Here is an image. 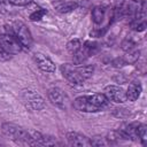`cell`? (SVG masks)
<instances>
[{
    "instance_id": "6da1fadb",
    "label": "cell",
    "mask_w": 147,
    "mask_h": 147,
    "mask_svg": "<svg viewBox=\"0 0 147 147\" xmlns=\"http://www.w3.org/2000/svg\"><path fill=\"white\" fill-rule=\"evenodd\" d=\"M110 101L103 93L80 95L74 100V108L84 113H96L109 108Z\"/></svg>"
},
{
    "instance_id": "7a4b0ae2",
    "label": "cell",
    "mask_w": 147,
    "mask_h": 147,
    "mask_svg": "<svg viewBox=\"0 0 147 147\" xmlns=\"http://www.w3.org/2000/svg\"><path fill=\"white\" fill-rule=\"evenodd\" d=\"M6 29V32L11 34L20 44L23 48H31L32 46V36H31V32L30 30L26 28V25L23 23V22H20V21H16V22H11L9 24H7L5 26Z\"/></svg>"
},
{
    "instance_id": "3957f363",
    "label": "cell",
    "mask_w": 147,
    "mask_h": 147,
    "mask_svg": "<svg viewBox=\"0 0 147 147\" xmlns=\"http://www.w3.org/2000/svg\"><path fill=\"white\" fill-rule=\"evenodd\" d=\"M1 130L6 137L14 140L17 144H24V145H32V136L31 132L23 129L22 126H18L14 123H3L1 126Z\"/></svg>"
},
{
    "instance_id": "277c9868",
    "label": "cell",
    "mask_w": 147,
    "mask_h": 147,
    "mask_svg": "<svg viewBox=\"0 0 147 147\" xmlns=\"http://www.w3.org/2000/svg\"><path fill=\"white\" fill-rule=\"evenodd\" d=\"M21 99L24 107L30 111H39L46 107L44 98L32 90H23L21 93Z\"/></svg>"
},
{
    "instance_id": "5b68a950",
    "label": "cell",
    "mask_w": 147,
    "mask_h": 147,
    "mask_svg": "<svg viewBox=\"0 0 147 147\" xmlns=\"http://www.w3.org/2000/svg\"><path fill=\"white\" fill-rule=\"evenodd\" d=\"M0 47L2 49H5L7 53H9L10 55L17 54L20 53L23 47L21 46V44L9 33H0Z\"/></svg>"
},
{
    "instance_id": "8992f818",
    "label": "cell",
    "mask_w": 147,
    "mask_h": 147,
    "mask_svg": "<svg viewBox=\"0 0 147 147\" xmlns=\"http://www.w3.org/2000/svg\"><path fill=\"white\" fill-rule=\"evenodd\" d=\"M61 72L63 77L74 85H83L85 79L82 77V75L78 72L77 68H74L70 64H62L61 65Z\"/></svg>"
},
{
    "instance_id": "52a82bcc",
    "label": "cell",
    "mask_w": 147,
    "mask_h": 147,
    "mask_svg": "<svg viewBox=\"0 0 147 147\" xmlns=\"http://www.w3.org/2000/svg\"><path fill=\"white\" fill-rule=\"evenodd\" d=\"M103 92H105L103 94L107 96V99L109 101H114V102H117V103H123L127 100L125 91L119 86L108 85V86H106Z\"/></svg>"
},
{
    "instance_id": "ba28073f",
    "label": "cell",
    "mask_w": 147,
    "mask_h": 147,
    "mask_svg": "<svg viewBox=\"0 0 147 147\" xmlns=\"http://www.w3.org/2000/svg\"><path fill=\"white\" fill-rule=\"evenodd\" d=\"M47 95H48L49 101L54 106H56L59 108H62V109H64L67 107V95L63 93V91L61 88L52 87V88L48 90Z\"/></svg>"
},
{
    "instance_id": "9c48e42d",
    "label": "cell",
    "mask_w": 147,
    "mask_h": 147,
    "mask_svg": "<svg viewBox=\"0 0 147 147\" xmlns=\"http://www.w3.org/2000/svg\"><path fill=\"white\" fill-rule=\"evenodd\" d=\"M33 57H34V61H36L38 68L41 71L48 72V74H52V72L55 71V69H56L55 68V63L48 56H46L45 54H42V53H36Z\"/></svg>"
},
{
    "instance_id": "30bf717a",
    "label": "cell",
    "mask_w": 147,
    "mask_h": 147,
    "mask_svg": "<svg viewBox=\"0 0 147 147\" xmlns=\"http://www.w3.org/2000/svg\"><path fill=\"white\" fill-rule=\"evenodd\" d=\"M67 139H68L69 145H71V146H78V147L91 146L90 139L86 136H84V134H82L79 132H75V131L68 132L67 133Z\"/></svg>"
},
{
    "instance_id": "8fae6325",
    "label": "cell",
    "mask_w": 147,
    "mask_h": 147,
    "mask_svg": "<svg viewBox=\"0 0 147 147\" xmlns=\"http://www.w3.org/2000/svg\"><path fill=\"white\" fill-rule=\"evenodd\" d=\"M126 93V99L130 100V101H136L139 96H140V93H141V85L137 82H132L129 87H127V91L125 92Z\"/></svg>"
},
{
    "instance_id": "7c38bea8",
    "label": "cell",
    "mask_w": 147,
    "mask_h": 147,
    "mask_svg": "<svg viewBox=\"0 0 147 147\" xmlns=\"http://www.w3.org/2000/svg\"><path fill=\"white\" fill-rule=\"evenodd\" d=\"M131 28L137 31V32H141V31H145L146 29V18H145V14H141V15H138V16H134L132 20H131Z\"/></svg>"
},
{
    "instance_id": "4fadbf2b",
    "label": "cell",
    "mask_w": 147,
    "mask_h": 147,
    "mask_svg": "<svg viewBox=\"0 0 147 147\" xmlns=\"http://www.w3.org/2000/svg\"><path fill=\"white\" fill-rule=\"evenodd\" d=\"M77 7H78V3L75 1H65V2H61L60 5H57L56 9L60 13H70L75 10Z\"/></svg>"
},
{
    "instance_id": "5bb4252c",
    "label": "cell",
    "mask_w": 147,
    "mask_h": 147,
    "mask_svg": "<svg viewBox=\"0 0 147 147\" xmlns=\"http://www.w3.org/2000/svg\"><path fill=\"white\" fill-rule=\"evenodd\" d=\"M80 47H82V40L78 39V38H74L70 41H68V44H67V49L72 55L75 53H77L80 49Z\"/></svg>"
},
{
    "instance_id": "9a60e30c",
    "label": "cell",
    "mask_w": 147,
    "mask_h": 147,
    "mask_svg": "<svg viewBox=\"0 0 147 147\" xmlns=\"http://www.w3.org/2000/svg\"><path fill=\"white\" fill-rule=\"evenodd\" d=\"M105 8L103 7H95L92 10V20L95 24H100L105 17Z\"/></svg>"
},
{
    "instance_id": "2e32d148",
    "label": "cell",
    "mask_w": 147,
    "mask_h": 147,
    "mask_svg": "<svg viewBox=\"0 0 147 147\" xmlns=\"http://www.w3.org/2000/svg\"><path fill=\"white\" fill-rule=\"evenodd\" d=\"M139 55H140V51L139 49H133L131 52H126L125 56L123 57L125 63L129 64V63H134L138 59H139Z\"/></svg>"
},
{
    "instance_id": "e0dca14e",
    "label": "cell",
    "mask_w": 147,
    "mask_h": 147,
    "mask_svg": "<svg viewBox=\"0 0 147 147\" xmlns=\"http://www.w3.org/2000/svg\"><path fill=\"white\" fill-rule=\"evenodd\" d=\"M78 72L82 75V77L86 80L87 78H90L92 75H93V71H94V68L92 65H84V67H79L77 68Z\"/></svg>"
},
{
    "instance_id": "ac0fdd59",
    "label": "cell",
    "mask_w": 147,
    "mask_h": 147,
    "mask_svg": "<svg viewBox=\"0 0 147 147\" xmlns=\"http://www.w3.org/2000/svg\"><path fill=\"white\" fill-rule=\"evenodd\" d=\"M136 42L131 39V38H126V39H124L123 41H122V49L126 53V52H131V51H133V49H137L136 48Z\"/></svg>"
},
{
    "instance_id": "d6986e66",
    "label": "cell",
    "mask_w": 147,
    "mask_h": 147,
    "mask_svg": "<svg viewBox=\"0 0 147 147\" xmlns=\"http://www.w3.org/2000/svg\"><path fill=\"white\" fill-rule=\"evenodd\" d=\"M45 14H46V10H45V9L38 8L37 10H34L33 13L30 14V20H31V21H40V20L44 17Z\"/></svg>"
},
{
    "instance_id": "ffe728a7",
    "label": "cell",
    "mask_w": 147,
    "mask_h": 147,
    "mask_svg": "<svg viewBox=\"0 0 147 147\" xmlns=\"http://www.w3.org/2000/svg\"><path fill=\"white\" fill-rule=\"evenodd\" d=\"M90 142H91V146H105V145H107L106 139L102 138V137H99V136L91 138Z\"/></svg>"
},
{
    "instance_id": "44dd1931",
    "label": "cell",
    "mask_w": 147,
    "mask_h": 147,
    "mask_svg": "<svg viewBox=\"0 0 147 147\" xmlns=\"http://www.w3.org/2000/svg\"><path fill=\"white\" fill-rule=\"evenodd\" d=\"M32 1L33 0H8V2L14 5V6H28Z\"/></svg>"
},
{
    "instance_id": "7402d4cb",
    "label": "cell",
    "mask_w": 147,
    "mask_h": 147,
    "mask_svg": "<svg viewBox=\"0 0 147 147\" xmlns=\"http://www.w3.org/2000/svg\"><path fill=\"white\" fill-rule=\"evenodd\" d=\"M11 59V55L9 53H7L5 49H2L0 47V62H5V61H8Z\"/></svg>"
},
{
    "instance_id": "603a6c76",
    "label": "cell",
    "mask_w": 147,
    "mask_h": 147,
    "mask_svg": "<svg viewBox=\"0 0 147 147\" xmlns=\"http://www.w3.org/2000/svg\"><path fill=\"white\" fill-rule=\"evenodd\" d=\"M111 64H113L114 67H116V68H121V67L125 65L126 63H125V61H124L123 57H117V59H115V60L111 62Z\"/></svg>"
},
{
    "instance_id": "cb8c5ba5",
    "label": "cell",
    "mask_w": 147,
    "mask_h": 147,
    "mask_svg": "<svg viewBox=\"0 0 147 147\" xmlns=\"http://www.w3.org/2000/svg\"><path fill=\"white\" fill-rule=\"evenodd\" d=\"M0 1H2V0H0Z\"/></svg>"
}]
</instances>
